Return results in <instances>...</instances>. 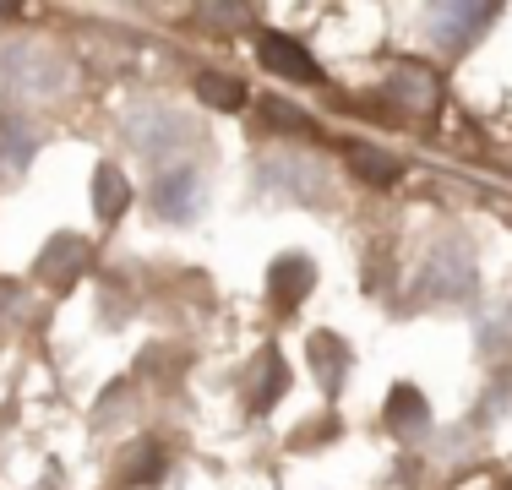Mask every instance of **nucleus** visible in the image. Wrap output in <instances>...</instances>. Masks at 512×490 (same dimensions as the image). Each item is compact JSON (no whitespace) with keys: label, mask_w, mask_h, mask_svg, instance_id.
Wrapping results in <instances>:
<instances>
[{"label":"nucleus","mask_w":512,"mask_h":490,"mask_svg":"<svg viewBox=\"0 0 512 490\" xmlns=\"http://www.w3.org/2000/svg\"><path fill=\"white\" fill-rule=\"evenodd\" d=\"M33 153H39V131L22 115L0 109V180H17L22 169L33 164Z\"/></svg>","instance_id":"nucleus-6"},{"label":"nucleus","mask_w":512,"mask_h":490,"mask_svg":"<svg viewBox=\"0 0 512 490\" xmlns=\"http://www.w3.org/2000/svg\"><path fill=\"white\" fill-rule=\"evenodd\" d=\"M349 164H355V175L371 180V186H393V180L404 175V164H398L393 153H382V147H365V142H349Z\"/></svg>","instance_id":"nucleus-13"},{"label":"nucleus","mask_w":512,"mask_h":490,"mask_svg":"<svg viewBox=\"0 0 512 490\" xmlns=\"http://www.w3.org/2000/svg\"><path fill=\"white\" fill-rule=\"evenodd\" d=\"M344 365H349V354H344V343H338L333 333L311 338V371H316V382H322L327 392L344 387Z\"/></svg>","instance_id":"nucleus-12"},{"label":"nucleus","mask_w":512,"mask_h":490,"mask_svg":"<svg viewBox=\"0 0 512 490\" xmlns=\"http://www.w3.org/2000/svg\"><path fill=\"white\" fill-rule=\"evenodd\" d=\"M126 207H131L126 169L99 164V169H93V213H99V224H120V213H126Z\"/></svg>","instance_id":"nucleus-10"},{"label":"nucleus","mask_w":512,"mask_h":490,"mask_svg":"<svg viewBox=\"0 0 512 490\" xmlns=\"http://www.w3.org/2000/svg\"><path fill=\"white\" fill-rule=\"evenodd\" d=\"M197 98L207 109H240L246 104V88H240L235 77H213V71H207V77H197Z\"/></svg>","instance_id":"nucleus-16"},{"label":"nucleus","mask_w":512,"mask_h":490,"mask_svg":"<svg viewBox=\"0 0 512 490\" xmlns=\"http://www.w3.org/2000/svg\"><path fill=\"white\" fill-rule=\"evenodd\" d=\"M82 267H88V245H82L77 235H55L50 245H44V256H39V278L55 284V289H66Z\"/></svg>","instance_id":"nucleus-8"},{"label":"nucleus","mask_w":512,"mask_h":490,"mask_svg":"<svg viewBox=\"0 0 512 490\" xmlns=\"http://www.w3.org/2000/svg\"><path fill=\"white\" fill-rule=\"evenodd\" d=\"M284 387H289V365L278 360V349H262V382L251 387V409L267 414L278 398H284Z\"/></svg>","instance_id":"nucleus-15"},{"label":"nucleus","mask_w":512,"mask_h":490,"mask_svg":"<svg viewBox=\"0 0 512 490\" xmlns=\"http://www.w3.org/2000/svg\"><path fill=\"white\" fill-rule=\"evenodd\" d=\"M387 93L404 109H414V115H431L436 109V77L425 66H398L393 77H387Z\"/></svg>","instance_id":"nucleus-11"},{"label":"nucleus","mask_w":512,"mask_h":490,"mask_svg":"<svg viewBox=\"0 0 512 490\" xmlns=\"http://www.w3.org/2000/svg\"><path fill=\"white\" fill-rule=\"evenodd\" d=\"M425 420H431V409H425L420 392H414V387H393V398H387V431L409 436V431H420Z\"/></svg>","instance_id":"nucleus-14"},{"label":"nucleus","mask_w":512,"mask_h":490,"mask_svg":"<svg viewBox=\"0 0 512 490\" xmlns=\"http://www.w3.org/2000/svg\"><path fill=\"white\" fill-rule=\"evenodd\" d=\"M256 55H262V66L267 71H278V77H289V82H322V66L306 55V44L300 39H289V33H256Z\"/></svg>","instance_id":"nucleus-5"},{"label":"nucleus","mask_w":512,"mask_h":490,"mask_svg":"<svg viewBox=\"0 0 512 490\" xmlns=\"http://www.w3.org/2000/svg\"><path fill=\"white\" fill-rule=\"evenodd\" d=\"M191 131L180 115H164V109H148V115H131V142L142 147V153H164V147H180Z\"/></svg>","instance_id":"nucleus-9"},{"label":"nucleus","mask_w":512,"mask_h":490,"mask_svg":"<svg viewBox=\"0 0 512 490\" xmlns=\"http://www.w3.org/2000/svg\"><path fill=\"white\" fill-rule=\"evenodd\" d=\"M496 22V6H436L431 11V28H436V44L447 49V55H458V49H469L480 39L485 28Z\"/></svg>","instance_id":"nucleus-4"},{"label":"nucleus","mask_w":512,"mask_h":490,"mask_svg":"<svg viewBox=\"0 0 512 490\" xmlns=\"http://www.w3.org/2000/svg\"><path fill=\"white\" fill-rule=\"evenodd\" d=\"M311 284H316V262L300 256V251L278 256L273 273H267V294H273V305H284V311L300 300V294H311Z\"/></svg>","instance_id":"nucleus-7"},{"label":"nucleus","mask_w":512,"mask_h":490,"mask_svg":"<svg viewBox=\"0 0 512 490\" xmlns=\"http://www.w3.org/2000/svg\"><path fill=\"white\" fill-rule=\"evenodd\" d=\"M267 115L278 120V131H311V115H300V109H289V104H278V98H267Z\"/></svg>","instance_id":"nucleus-17"},{"label":"nucleus","mask_w":512,"mask_h":490,"mask_svg":"<svg viewBox=\"0 0 512 490\" xmlns=\"http://www.w3.org/2000/svg\"><path fill=\"white\" fill-rule=\"evenodd\" d=\"M202 17H207V22H246L251 11H240V6H207Z\"/></svg>","instance_id":"nucleus-18"},{"label":"nucleus","mask_w":512,"mask_h":490,"mask_svg":"<svg viewBox=\"0 0 512 490\" xmlns=\"http://www.w3.org/2000/svg\"><path fill=\"white\" fill-rule=\"evenodd\" d=\"M66 88V60L44 44H0V93L6 98H55Z\"/></svg>","instance_id":"nucleus-1"},{"label":"nucleus","mask_w":512,"mask_h":490,"mask_svg":"<svg viewBox=\"0 0 512 490\" xmlns=\"http://www.w3.org/2000/svg\"><path fill=\"white\" fill-rule=\"evenodd\" d=\"M202 202V175L191 164H169L164 175L153 180V213L158 218H175V224H186L191 213H197Z\"/></svg>","instance_id":"nucleus-3"},{"label":"nucleus","mask_w":512,"mask_h":490,"mask_svg":"<svg viewBox=\"0 0 512 490\" xmlns=\"http://www.w3.org/2000/svg\"><path fill=\"white\" fill-rule=\"evenodd\" d=\"M474 284H480V278H474V256L463 251L458 240L436 245L431 262H425V273H420V294H425V300H469Z\"/></svg>","instance_id":"nucleus-2"}]
</instances>
